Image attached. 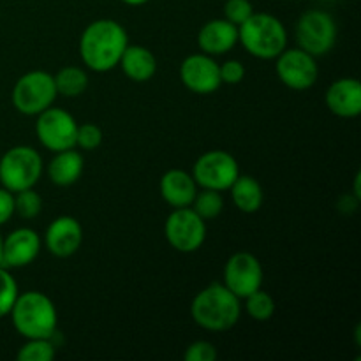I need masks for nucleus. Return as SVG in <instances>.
<instances>
[{
  "instance_id": "nucleus-4",
  "label": "nucleus",
  "mask_w": 361,
  "mask_h": 361,
  "mask_svg": "<svg viewBox=\"0 0 361 361\" xmlns=\"http://www.w3.org/2000/svg\"><path fill=\"white\" fill-rule=\"evenodd\" d=\"M238 42L256 59L275 60L288 48V30L274 14L252 13L238 27Z\"/></svg>"
},
{
  "instance_id": "nucleus-20",
  "label": "nucleus",
  "mask_w": 361,
  "mask_h": 361,
  "mask_svg": "<svg viewBox=\"0 0 361 361\" xmlns=\"http://www.w3.org/2000/svg\"><path fill=\"white\" fill-rule=\"evenodd\" d=\"M85 159L76 148L55 152L53 159L49 161L46 173L49 180L59 187H69L76 183L83 175Z\"/></svg>"
},
{
  "instance_id": "nucleus-9",
  "label": "nucleus",
  "mask_w": 361,
  "mask_h": 361,
  "mask_svg": "<svg viewBox=\"0 0 361 361\" xmlns=\"http://www.w3.org/2000/svg\"><path fill=\"white\" fill-rule=\"evenodd\" d=\"M164 236L176 252H196L207 240V221L190 207L173 208L164 222Z\"/></svg>"
},
{
  "instance_id": "nucleus-24",
  "label": "nucleus",
  "mask_w": 361,
  "mask_h": 361,
  "mask_svg": "<svg viewBox=\"0 0 361 361\" xmlns=\"http://www.w3.org/2000/svg\"><path fill=\"white\" fill-rule=\"evenodd\" d=\"M245 300V310L254 321L257 323H267L274 317L275 314V300L271 295H268L263 289H257L252 295H249Z\"/></svg>"
},
{
  "instance_id": "nucleus-30",
  "label": "nucleus",
  "mask_w": 361,
  "mask_h": 361,
  "mask_svg": "<svg viewBox=\"0 0 361 361\" xmlns=\"http://www.w3.org/2000/svg\"><path fill=\"white\" fill-rule=\"evenodd\" d=\"M217 356V349L208 341L192 342V344L187 345L185 353H183V360L185 361H215Z\"/></svg>"
},
{
  "instance_id": "nucleus-12",
  "label": "nucleus",
  "mask_w": 361,
  "mask_h": 361,
  "mask_svg": "<svg viewBox=\"0 0 361 361\" xmlns=\"http://www.w3.org/2000/svg\"><path fill=\"white\" fill-rule=\"evenodd\" d=\"M263 267L259 259L250 252H235L229 256L224 267L222 284L240 300L247 298L263 286Z\"/></svg>"
},
{
  "instance_id": "nucleus-15",
  "label": "nucleus",
  "mask_w": 361,
  "mask_h": 361,
  "mask_svg": "<svg viewBox=\"0 0 361 361\" xmlns=\"http://www.w3.org/2000/svg\"><path fill=\"white\" fill-rule=\"evenodd\" d=\"M83 242V228L71 215H60L44 233V247L55 257H71L80 250Z\"/></svg>"
},
{
  "instance_id": "nucleus-33",
  "label": "nucleus",
  "mask_w": 361,
  "mask_h": 361,
  "mask_svg": "<svg viewBox=\"0 0 361 361\" xmlns=\"http://www.w3.org/2000/svg\"><path fill=\"white\" fill-rule=\"evenodd\" d=\"M123 4H127V6H145L147 2H150V0H122Z\"/></svg>"
},
{
  "instance_id": "nucleus-8",
  "label": "nucleus",
  "mask_w": 361,
  "mask_h": 361,
  "mask_svg": "<svg viewBox=\"0 0 361 361\" xmlns=\"http://www.w3.org/2000/svg\"><path fill=\"white\" fill-rule=\"evenodd\" d=\"M240 176L238 161L226 150H208L192 166V178L201 189L229 190Z\"/></svg>"
},
{
  "instance_id": "nucleus-18",
  "label": "nucleus",
  "mask_w": 361,
  "mask_h": 361,
  "mask_svg": "<svg viewBox=\"0 0 361 361\" xmlns=\"http://www.w3.org/2000/svg\"><path fill=\"white\" fill-rule=\"evenodd\" d=\"M159 192L171 208H187L196 197L197 183L190 173L183 169H169L161 176Z\"/></svg>"
},
{
  "instance_id": "nucleus-17",
  "label": "nucleus",
  "mask_w": 361,
  "mask_h": 361,
  "mask_svg": "<svg viewBox=\"0 0 361 361\" xmlns=\"http://www.w3.org/2000/svg\"><path fill=\"white\" fill-rule=\"evenodd\" d=\"M326 108L341 118H355L361 113V83L356 78H341L328 87Z\"/></svg>"
},
{
  "instance_id": "nucleus-19",
  "label": "nucleus",
  "mask_w": 361,
  "mask_h": 361,
  "mask_svg": "<svg viewBox=\"0 0 361 361\" xmlns=\"http://www.w3.org/2000/svg\"><path fill=\"white\" fill-rule=\"evenodd\" d=\"M118 66L130 81L145 83L150 81L157 73V60L148 48L141 44H127Z\"/></svg>"
},
{
  "instance_id": "nucleus-3",
  "label": "nucleus",
  "mask_w": 361,
  "mask_h": 361,
  "mask_svg": "<svg viewBox=\"0 0 361 361\" xmlns=\"http://www.w3.org/2000/svg\"><path fill=\"white\" fill-rule=\"evenodd\" d=\"M9 316L23 338H53L59 326L55 303L41 291L20 293Z\"/></svg>"
},
{
  "instance_id": "nucleus-22",
  "label": "nucleus",
  "mask_w": 361,
  "mask_h": 361,
  "mask_svg": "<svg viewBox=\"0 0 361 361\" xmlns=\"http://www.w3.org/2000/svg\"><path fill=\"white\" fill-rule=\"evenodd\" d=\"M55 81L56 94L63 95L67 99L80 97L81 94H85L88 87V76L81 67L76 66H67L62 67L59 73L53 76Z\"/></svg>"
},
{
  "instance_id": "nucleus-32",
  "label": "nucleus",
  "mask_w": 361,
  "mask_h": 361,
  "mask_svg": "<svg viewBox=\"0 0 361 361\" xmlns=\"http://www.w3.org/2000/svg\"><path fill=\"white\" fill-rule=\"evenodd\" d=\"M14 215V192L0 187V226Z\"/></svg>"
},
{
  "instance_id": "nucleus-29",
  "label": "nucleus",
  "mask_w": 361,
  "mask_h": 361,
  "mask_svg": "<svg viewBox=\"0 0 361 361\" xmlns=\"http://www.w3.org/2000/svg\"><path fill=\"white\" fill-rule=\"evenodd\" d=\"M254 13V7L250 0H226L224 4V18L231 21L233 25L240 27L245 20H249Z\"/></svg>"
},
{
  "instance_id": "nucleus-31",
  "label": "nucleus",
  "mask_w": 361,
  "mask_h": 361,
  "mask_svg": "<svg viewBox=\"0 0 361 361\" xmlns=\"http://www.w3.org/2000/svg\"><path fill=\"white\" fill-rule=\"evenodd\" d=\"M221 81L226 85H238L245 78V66L240 60H226L219 66Z\"/></svg>"
},
{
  "instance_id": "nucleus-5",
  "label": "nucleus",
  "mask_w": 361,
  "mask_h": 361,
  "mask_svg": "<svg viewBox=\"0 0 361 361\" xmlns=\"http://www.w3.org/2000/svg\"><path fill=\"white\" fill-rule=\"evenodd\" d=\"M44 171L42 157L34 147L18 145L0 157V183L11 192L30 189Z\"/></svg>"
},
{
  "instance_id": "nucleus-26",
  "label": "nucleus",
  "mask_w": 361,
  "mask_h": 361,
  "mask_svg": "<svg viewBox=\"0 0 361 361\" xmlns=\"http://www.w3.org/2000/svg\"><path fill=\"white\" fill-rule=\"evenodd\" d=\"M42 212V197L34 190L23 189L20 192H14V214L18 217L25 219V221H32V219L39 217Z\"/></svg>"
},
{
  "instance_id": "nucleus-7",
  "label": "nucleus",
  "mask_w": 361,
  "mask_h": 361,
  "mask_svg": "<svg viewBox=\"0 0 361 361\" xmlns=\"http://www.w3.org/2000/svg\"><path fill=\"white\" fill-rule=\"evenodd\" d=\"M337 23L326 11L310 9L298 18L296 23V42L298 48L312 56H324L334 49L337 42Z\"/></svg>"
},
{
  "instance_id": "nucleus-14",
  "label": "nucleus",
  "mask_w": 361,
  "mask_h": 361,
  "mask_svg": "<svg viewBox=\"0 0 361 361\" xmlns=\"http://www.w3.org/2000/svg\"><path fill=\"white\" fill-rule=\"evenodd\" d=\"M42 240L32 228H18L2 238V267L23 268L34 263L41 252Z\"/></svg>"
},
{
  "instance_id": "nucleus-2",
  "label": "nucleus",
  "mask_w": 361,
  "mask_h": 361,
  "mask_svg": "<svg viewBox=\"0 0 361 361\" xmlns=\"http://www.w3.org/2000/svg\"><path fill=\"white\" fill-rule=\"evenodd\" d=\"M190 316L203 330L228 331L240 321L242 303L224 284L214 282L194 296Z\"/></svg>"
},
{
  "instance_id": "nucleus-1",
  "label": "nucleus",
  "mask_w": 361,
  "mask_h": 361,
  "mask_svg": "<svg viewBox=\"0 0 361 361\" xmlns=\"http://www.w3.org/2000/svg\"><path fill=\"white\" fill-rule=\"evenodd\" d=\"M129 44L127 32L118 21L102 18L87 25L80 37V56L94 73H108L118 67Z\"/></svg>"
},
{
  "instance_id": "nucleus-10",
  "label": "nucleus",
  "mask_w": 361,
  "mask_h": 361,
  "mask_svg": "<svg viewBox=\"0 0 361 361\" xmlns=\"http://www.w3.org/2000/svg\"><path fill=\"white\" fill-rule=\"evenodd\" d=\"M78 122L69 111L49 106L37 115L35 133L42 147L49 152H62L76 148Z\"/></svg>"
},
{
  "instance_id": "nucleus-23",
  "label": "nucleus",
  "mask_w": 361,
  "mask_h": 361,
  "mask_svg": "<svg viewBox=\"0 0 361 361\" xmlns=\"http://www.w3.org/2000/svg\"><path fill=\"white\" fill-rule=\"evenodd\" d=\"M190 208L203 221H212V219H217L222 214V210H224V197H222V192H219V190L201 189L197 190Z\"/></svg>"
},
{
  "instance_id": "nucleus-11",
  "label": "nucleus",
  "mask_w": 361,
  "mask_h": 361,
  "mask_svg": "<svg viewBox=\"0 0 361 361\" xmlns=\"http://www.w3.org/2000/svg\"><path fill=\"white\" fill-rule=\"evenodd\" d=\"M275 60L279 80L291 90H309L319 78L316 56L302 48H286Z\"/></svg>"
},
{
  "instance_id": "nucleus-16",
  "label": "nucleus",
  "mask_w": 361,
  "mask_h": 361,
  "mask_svg": "<svg viewBox=\"0 0 361 361\" xmlns=\"http://www.w3.org/2000/svg\"><path fill=\"white\" fill-rule=\"evenodd\" d=\"M236 44H238V27L226 18L207 21L197 34V46L201 53L210 56L226 55Z\"/></svg>"
},
{
  "instance_id": "nucleus-28",
  "label": "nucleus",
  "mask_w": 361,
  "mask_h": 361,
  "mask_svg": "<svg viewBox=\"0 0 361 361\" xmlns=\"http://www.w3.org/2000/svg\"><path fill=\"white\" fill-rule=\"evenodd\" d=\"M102 143V130L95 123H81L76 130V147L85 152H92L101 147Z\"/></svg>"
},
{
  "instance_id": "nucleus-6",
  "label": "nucleus",
  "mask_w": 361,
  "mask_h": 361,
  "mask_svg": "<svg viewBox=\"0 0 361 361\" xmlns=\"http://www.w3.org/2000/svg\"><path fill=\"white\" fill-rule=\"evenodd\" d=\"M59 97L53 81V74L46 71H30L18 78L14 83L11 101L16 111L27 116H37Z\"/></svg>"
},
{
  "instance_id": "nucleus-34",
  "label": "nucleus",
  "mask_w": 361,
  "mask_h": 361,
  "mask_svg": "<svg viewBox=\"0 0 361 361\" xmlns=\"http://www.w3.org/2000/svg\"><path fill=\"white\" fill-rule=\"evenodd\" d=\"M0 264H2V236H0Z\"/></svg>"
},
{
  "instance_id": "nucleus-13",
  "label": "nucleus",
  "mask_w": 361,
  "mask_h": 361,
  "mask_svg": "<svg viewBox=\"0 0 361 361\" xmlns=\"http://www.w3.org/2000/svg\"><path fill=\"white\" fill-rule=\"evenodd\" d=\"M180 80L187 90L200 95L214 94L222 85L219 63L207 53H192L185 56L180 66Z\"/></svg>"
},
{
  "instance_id": "nucleus-21",
  "label": "nucleus",
  "mask_w": 361,
  "mask_h": 361,
  "mask_svg": "<svg viewBox=\"0 0 361 361\" xmlns=\"http://www.w3.org/2000/svg\"><path fill=\"white\" fill-rule=\"evenodd\" d=\"M229 192L235 207L243 214H256L263 207V187L254 176L240 175L229 187Z\"/></svg>"
},
{
  "instance_id": "nucleus-27",
  "label": "nucleus",
  "mask_w": 361,
  "mask_h": 361,
  "mask_svg": "<svg viewBox=\"0 0 361 361\" xmlns=\"http://www.w3.org/2000/svg\"><path fill=\"white\" fill-rule=\"evenodd\" d=\"M18 295H20V289H18L16 279L11 275L9 268L0 264V317L9 316Z\"/></svg>"
},
{
  "instance_id": "nucleus-25",
  "label": "nucleus",
  "mask_w": 361,
  "mask_h": 361,
  "mask_svg": "<svg viewBox=\"0 0 361 361\" xmlns=\"http://www.w3.org/2000/svg\"><path fill=\"white\" fill-rule=\"evenodd\" d=\"M56 356V348L51 338H27L18 351V361H53Z\"/></svg>"
}]
</instances>
